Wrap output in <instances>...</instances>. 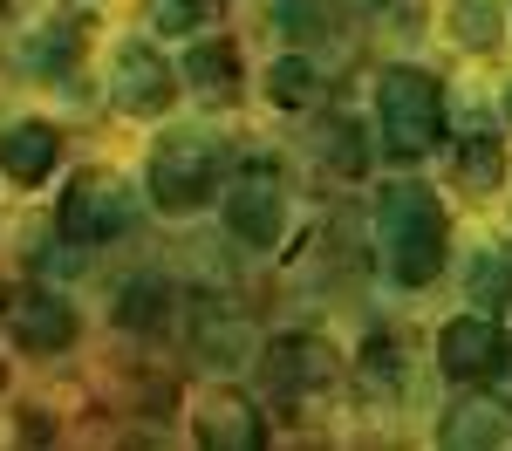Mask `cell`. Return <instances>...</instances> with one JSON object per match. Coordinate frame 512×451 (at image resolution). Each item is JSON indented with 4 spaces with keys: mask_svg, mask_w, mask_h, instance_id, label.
<instances>
[{
    "mask_svg": "<svg viewBox=\"0 0 512 451\" xmlns=\"http://www.w3.org/2000/svg\"><path fill=\"white\" fill-rule=\"evenodd\" d=\"M205 14H212V0H151L158 35H192V28H205Z\"/></svg>",
    "mask_w": 512,
    "mask_h": 451,
    "instance_id": "7402d4cb",
    "label": "cell"
},
{
    "mask_svg": "<svg viewBox=\"0 0 512 451\" xmlns=\"http://www.w3.org/2000/svg\"><path fill=\"white\" fill-rule=\"evenodd\" d=\"M451 451H492V445H512V410L492 404V397H465V404L444 417L437 431Z\"/></svg>",
    "mask_w": 512,
    "mask_h": 451,
    "instance_id": "7c38bea8",
    "label": "cell"
},
{
    "mask_svg": "<svg viewBox=\"0 0 512 451\" xmlns=\"http://www.w3.org/2000/svg\"><path fill=\"white\" fill-rule=\"evenodd\" d=\"M465 294H472V308H485V315H512V253L485 246L472 260V274H465Z\"/></svg>",
    "mask_w": 512,
    "mask_h": 451,
    "instance_id": "2e32d148",
    "label": "cell"
},
{
    "mask_svg": "<svg viewBox=\"0 0 512 451\" xmlns=\"http://www.w3.org/2000/svg\"><path fill=\"white\" fill-rule=\"evenodd\" d=\"M376 137L390 158H431L444 144V89L424 69H383L376 76Z\"/></svg>",
    "mask_w": 512,
    "mask_h": 451,
    "instance_id": "7a4b0ae2",
    "label": "cell"
},
{
    "mask_svg": "<svg viewBox=\"0 0 512 451\" xmlns=\"http://www.w3.org/2000/svg\"><path fill=\"white\" fill-rule=\"evenodd\" d=\"M287 35H328L335 28V0H274Z\"/></svg>",
    "mask_w": 512,
    "mask_h": 451,
    "instance_id": "d6986e66",
    "label": "cell"
},
{
    "mask_svg": "<svg viewBox=\"0 0 512 451\" xmlns=\"http://www.w3.org/2000/svg\"><path fill=\"white\" fill-rule=\"evenodd\" d=\"M55 164H62V130L55 123H14V130H0V171L14 178V185H41V178H55Z\"/></svg>",
    "mask_w": 512,
    "mask_h": 451,
    "instance_id": "8fae6325",
    "label": "cell"
},
{
    "mask_svg": "<svg viewBox=\"0 0 512 451\" xmlns=\"http://www.w3.org/2000/svg\"><path fill=\"white\" fill-rule=\"evenodd\" d=\"M0 315H7V335H14L28 356H55V349L76 342V308H69L62 294H48V287H7Z\"/></svg>",
    "mask_w": 512,
    "mask_h": 451,
    "instance_id": "52a82bcc",
    "label": "cell"
},
{
    "mask_svg": "<svg viewBox=\"0 0 512 451\" xmlns=\"http://www.w3.org/2000/svg\"><path fill=\"white\" fill-rule=\"evenodd\" d=\"M130 219H137V205H130V185L117 171H76L62 205H55L62 240H76V246H110L117 233H130Z\"/></svg>",
    "mask_w": 512,
    "mask_h": 451,
    "instance_id": "277c9868",
    "label": "cell"
},
{
    "mask_svg": "<svg viewBox=\"0 0 512 451\" xmlns=\"http://www.w3.org/2000/svg\"><path fill=\"white\" fill-rule=\"evenodd\" d=\"M260 369H267V383L280 397H321L342 376V356H335L328 335H274V349H267Z\"/></svg>",
    "mask_w": 512,
    "mask_h": 451,
    "instance_id": "ba28073f",
    "label": "cell"
},
{
    "mask_svg": "<svg viewBox=\"0 0 512 451\" xmlns=\"http://www.w3.org/2000/svg\"><path fill=\"white\" fill-rule=\"evenodd\" d=\"M226 226H233L246 246H274L287 233V199H280V185L267 171H253V178H239L233 199H226Z\"/></svg>",
    "mask_w": 512,
    "mask_h": 451,
    "instance_id": "30bf717a",
    "label": "cell"
},
{
    "mask_svg": "<svg viewBox=\"0 0 512 451\" xmlns=\"http://www.w3.org/2000/svg\"><path fill=\"white\" fill-rule=\"evenodd\" d=\"M185 82H192L205 103H233L239 82H246V69H239V48L226 35L219 41H198L192 55H185Z\"/></svg>",
    "mask_w": 512,
    "mask_h": 451,
    "instance_id": "4fadbf2b",
    "label": "cell"
},
{
    "mask_svg": "<svg viewBox=\"0 0 512 451\" xmlns=\"http://www.w3.org/2000/svg\"><path fill=\"white\" fill-rule=\"evenodd\" d=\"M82 41H89V14H62V21H41L28 41V62L35 69H76Z\"/></svg>",
    "mask_w": 512,
    "mask_h": 451,
    "instance_id": "9a60e30c",
    "label": "cell"
},
{
    "mask_svg": "<svg viewBox=\"0 0 512 451\" xmlns=\"http://www.w3.org/2000/svg\"><path fill=\"white\" fill-rule=\"evenodd\" d=\"M376 21H396V28H417V0H369Z\"/></svg>",
    "mask_w": 512,
    "mask_h": 451,
    "instance_id": "cb8c5ba5",
    "label": "cell"
},
{
    "mask_svg": "<svg viewBox=\"0 0 512 451\" xmlns=\"http://www.w3.org/2000/svg\"><path fill=\"white\" fill-rule=\"evenodd\" d=\"M362 376H369V383H396V376H403V342H396V335H376V342L362 349Z\"/></svg>",
    "mask_w": 512,
    "mask_h": 451,
    "instance_id": "603a6c76",
    "label": "cell"
},
{
    "mask_svg": "<svg viewBox=\"0 0 512 451\" xmlns=\"http://www.w3.org/2000/svg\"><path fill=\"white\" fill-rule=\"evenodd\" d=\"M451 35L465 41V48H499L506 7H499V0H451Z\"/></svg>",
    "mask_w": 512,
    "mask_h": 451,
    "instance_id": "e0dca14e",
    "label": "cell"
},
{
    "mask_svg": "<svg viewBox=\"0 0 512 451\" xmlns=\"http://www.w3.org/2000/svg\"><path fill=\"white\" fill-rule=\"evenodd\" d=\"M110 103H117L123 117H164L178 103V69L164 62L158 48L130 41V48H117V62H110Z\"/></svg>",
    "mask_w": 512,
    "mask_h": 451,
    "instance_id": "8992f818",
    "label": "cell"
},
{
    "mask_svg": "<svg viewBox=\"0 0 512 451\" xmlns=\"http://www.w3.org/2000/svg\"><path fill=\"white\" fill-rule=\"evenodd\" d=\"M226 178V144H212L205 130H178L151 151V199L158 212H198Z\"/></svg>",
    "mask_w": 512,
    "mask_h": 451,
    "instance_id": "3957f363",
    "label": "cell"
},
{
    "mask_svg": "<svg viewBox=\"0 0 512 451\" xmlns=\"http://www.w3.org/2000/svg\"><path fill=\"white\" fill-rule=\"evenodd\" d=\"M437 369L451 383H499L512 369V335L499 328V315H458L437 335Z\"/></svg>",
    "mask_w": 512,
    "mask_h": 451,
    "instance_id": "5b68a950",
    "label": "cell"
},
{
    "mask_svg": "<svg viewBox=\"0 0 512 451\" xmlns=\"http://www.w3.org/2000/svg\"><path fill=\"white\" fill-rule=\"evenodd\" d=\"M315 89H321V76H315V62H308V55H280L274 69H267V96H274L280 110H308V103H315Z\"/></svg>",
    "mask_w": 512,
    "mask_h": 451,
    "instance_id": "ac0fdd59",
    "label": "cell"
},
{
    "mask_svg": "<svg viewBox=\"0 0 512 451\" xmlns=\"http://www.w3.org/2000/svg\"><path fill=\"white\" fill-rule=\"evenodd\" d=\"M451 178H458L465 192H478V199H492V192L506 185V144H499V137H465Z\"/></svg>",
    "mask_w": 512,
    "mask_h": 451,
    "instance_id": "5bb4252c",
    "label": "cell"
},
{
    "mask_svg": "<svg viewBox=\"0 0 512 451\" xmlns=\"http://www.w3.org/2000/svg\"><path fill=\"white\" fill-rule=\"evenodd\" d=\"M321 164H335V171H369V151H362V137H355V123H328V137H321Z\"/></svg>",
    "mask_w": 512,
    "mask_h": 451,
    "instance_id": "44dd1931",
    "label": "cell"
},
{
    "mask_svg": "<svg viewBox=\"0 0 512 451\" xmlns=\"http://www.w3.org/2000/svg\"><path fill=\"white\" fill-rule=\"evenodd\" d=\"M376 246H383V267L403 287L437 281V267H444V205L424 185H383V199H376Z\"/></svg>",
    "mask_w": 512,
    "mask_h": 451,
    "instance_id": "6da1fadb",
    "label": "cell"
},
{
    "mask_svg": "<svg viewBox=\"0 0 512 451\" xmlns=\"http://www.w3.org/2000/svg\"><path fill=\"white\" fill-rule=\"evenodd\" d=\"M506 117H512V89H506Z\"/></svg>",
    "mask_w": 512,
    "mask_h": 451,
    "instance_id": "d4e9b609",
    "label": "cell"
},
{
    "mask_svg": "<svg viewBox=\"0 0 512 451\" xmlns=\"http://www.w3.org/2000/svg\"><path fill=\"white\" fill-rule=\"evenodd\" d=\"M164 301H171V287H164V281H130V287H123V322H130V328H158L164 322Z\"/></svg>",
    "mask_w": 512,
    "mask_h": 451,
    "instance_id": "ffe728a7",
    "label": "cell"
},
{
    "mask_svg": "<svg viewBox=\"0 0 512 451\" xmlns=\"http://www.w3.org/2000/svg\"><path fill=\"white\" fill-rule=\"evenodd\" d=\"M0 383H7V369H0Z\"/></svg>",
    "mask_w": 512,
    "mask_h": 451,
    "instance_id": "4316f807",
    "label": "cell"
},
{
    "mask_svg": "<svg viewBox=\"0 0 512 451\" xmlns=\"http://www.w3.org/2000/svg\"><path fill=\"white\" fill-rule=\"evenodd\" d=\"M192 438L205 451H260L267 445V417L253 397H239V390H212L192 417Z\"/></svg>",
    "mask_w": 512,
    "mask_h": 451,
    "instance_id": "9c48e42d",
    "label": "cell"
},
{
    "mask_svg": "<svg viewBox=\"0 0 512 451\" xmlns=\"http://www.w3.org/2000/svg\"><path fill=\"white\" fill-rule=\"evenodd\" d=\"M0 21H7V0H0Z\"/></svg>",
    "mask_w": 512,
    "mask_h": 451,
    "instance_id": "484cf974",
    "label": "cell"
}]
</instances>
